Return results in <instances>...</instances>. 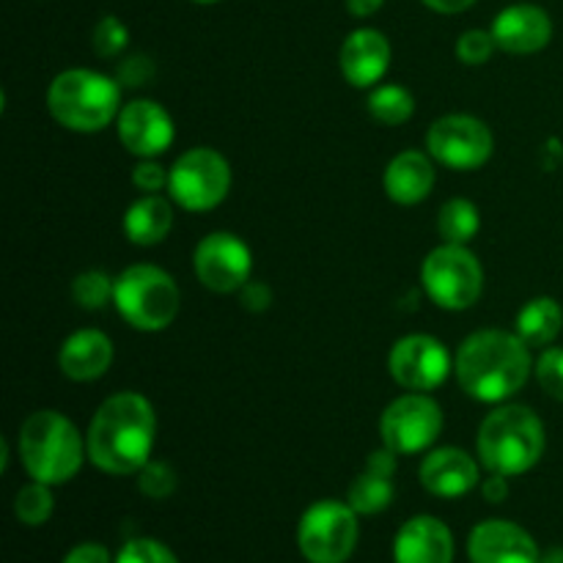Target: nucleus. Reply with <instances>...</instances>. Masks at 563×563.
Here are the masks:
<instances>
[{"label": "nucleus", "instance_id": "obj_1", "mask_svg": "<svg viewBox=\"0 0 563 563\" xmlns=\"http://www.w3.org/2000/svg\"><path fill=\"white\" fill-rule=\"evenodd\" d=\"M157 416L152 401L135 390L108 396L93 412L86 445L93 467L110 476H137L152 460Z\"/></svg>", "mask_w": 563, "mask_h": 563}, {"label": "nucleus", "instance_id": "obj_2", "mask_svg": "<svg viewBox=\"0 0 563 563\" xmlns=\"http://www.w3.org/2000/svg\"><path fill=\"white\" fill-rule=\"evenodd\" d=\"M462 390L484 405H500L526 388L533 372L531 346L506 330H476L462 341L454 361Z\"/></svg>", "mask_w": 563, "mask_h": 563}, {"label": "nucleus", "instance_id": "obj_3", "mask_svg": "<svg viewBox=\"0 0 563 563\" xmlns=\"http://www.w3.org/2000/svg\"><path fill=\"white\" fill-rule=\"evenodd\" d=\"M16 451L27 476L49 487L71 482L88 456L86 438L58 410L31 412L20 427Z\"/></svg>", "mask_w": 563, "mask_h": 563}, {"label": "nucleus", "instance_id": "obj_4", "mask_svg": "<svg viewBox=\"0 0 563 563\" xmlns=\"http://www.w3.org/2000/svg\"><path fill=\"white\" fill-rule=\"evenodd\" d=\"M548 445L544 423L531 407L504 405L478 427L476 454L484 471L515 478L539 465Z\"/></svg>", "mask_w": 563, "mask_h": 563}, {"label": "nucleus", "instance_id": "obj_5", "mask_svg": "<svg viewBox=\"0 0 563 563\" xmlns=\"http://www.w3.org/2000/svg\"><path fill=\"white\" fill-rule=\"evenodd\" d=\"M49 115L64 130L102 132L121 113V86L93 69H66L47 88Z\"/></svg>", "mask_w": 563, "mask_h": 563}, {"label": "nucleus", "instance_id": "obj_6", "mask_svg": "<svg viewBox=\"0 0 563 563\" xmlns=\"http://www.w3.org/2000/svg\"><path fill=\"white\" fill-rule=\"evenodd\" d=\"M179 286L154 264H132L115 278L113 306L130 328L141 333H159L170 328L179 313Z\"/></svg>", "mask_w": 563, "mask_h": 563}, {"label": "nucleus", "instance_id": "obj_7", "mask_svg": "<svg viewBox=\"0 0 563 563\" xmlns=\"http://www.w3.org/2000/svg\"><path fill=\"white\" fill-rule=\"evenodd\" d=\"M421 280L434 306L445 311H467L484 291V267L467 245L445 242L423 258Z\"/></svg>", "mask_w": 563, "mask_h": 563}, {"label": "nucleus", "instance_id": "obj_8", "mask_svg": "<svg viewBox=\"0 0 563 563\" xmlns=\"http://www.w3.org/2000/svg\"><path fill=\"white\" fill-rule=\"evenodd\" d=\"M357 511L344 500H317L297 526V548L308 563H346L357 548Z\"/></svg>", "mask_w": 563, "mask_h": 563}, {"label": "nucleus", "instance_id": "obj_9", "mask_svg": "<svg viewBox=\"0 0 563 563\" xmlns=\"http://www.w3.org/2000/svg\"><path fill=\"white\" fill-rule=\"evenodd\" d=\"M231 190V165L209 146L187 148L168 168V198L187 212L220 207Z\"/></svg>", "mask_w": 563, "mask_h": 563}, {"label": "nucleus", "instance_id": "obj_10", "mask_svg": "<svg viewBox=\"0 0 563 563\" xmlns=\"http://www.w3.org/2000/svg\"><path fill=\"white\" fill-rule=\"evenodd\" d=\"M443 423V410L438 401L429 394L410 390L385 407L379 418V434L385 449L399 456H412L438 443Z\"/></svg>", "mask_w": 563, "mask_h": 563}, {"label": "nucleus", "instance_id": "obj_11", "mask_svg": "<svg viewBox=\"0 0 563 563\" xmlns=\"http://www.w3.org/2000/svg\"><path fill=\"white\" fill-rule=\"evenodd\" d=\"M432 159L451 170H476L489 163L495 137L482 119L467 113H449L434 121L427 132Z\"/></svg>", "mask_w": 563, "mask_h": 563}, {"label": "nucleus", "instance_id": "obj_12", "mask_svg": "<svg viewBox=\"0 0 563 563\" xmlns=\"http://www.w3.org/2000/svg\"><path fill=\"white\" fill-rule=\"evenodd\" d=\"M192 269L209 291L234 295L251 280V247L231 231H212L192 251Z\"/></svg>", "mask_w": 563, "mask_h": 563}, {"label": "nucleus", "instance_id": "obj_13", "mask_svg": "<svg viewBox=\"0 0 563 563\" xmlns=\"http://www.w3.org/2000/svg\"><path fill=\"white\" fill-rule=\"evenodd\" d=\"M451 368H454V361L443 341L427 333L405 335L396 341L388 355V372L396 385L405 390H418V394L440 388L449 379Z\"/></svg>", "mask_w": 563, "mask_h": 563}, {"label": "nucleus", "instance_id": "obj_14", "mask_svg": "<svg viewBox=\"0 0 563 563\" xmlns=\"http://www.w3.org/2000/svg\"><path fill=\"white\" fill-rule=\"evenodd\" d=\"M115 124H119L121 146L141 159H154L165 154L176 137L174 119L154 99H132V102H126Z\"/></svg>", "mask_w": 563, "mask_h": 563}, {"label": "nucleus", "instance_id": "obj_15", "mask_svg": "<svg viewBox=\"0 0 563 563\" xmlns=\"http://www.w3.org/2000/svg\"><path fill=\"white\" fill-rule=\"evenodd\" d=\"M471 563H542L537 539L509 520H484L467 537Z\"/></svg>", "mask_w": 563, "mask_h": 563}, {"label": "nucleus", "instance_id": "obj_16", "mask_svg": "<svg viewBox=\"0 0 563 563\" xmlns=\"http://www.w3.org/2000/svg\"><path fill=\"white\" fill-rule=\"evenodd\" d=\"M493 36L498 49L509 55H533L553 38V20L537 3H515L498 11L493 20Z\"/></svg>", "mask_w": 563, "mask_h": 563}, {"label": "nucleus", "instance_id": "obj_17", "mask_svg": "<svg viewBox=\"0 0 563 563\" xmlns=\"http://www.w3.org/2000/svg\"><path fill=\"white\" fill-rule=\"evenodd\" d=\"M421 484L434 498L454 500L473 493L482 484V467L467 451L443 445V449H434L423 456Z\"/></svg>", "mask_w": 563, "mask_h": 563}, {"label": "nucleus", "instance_id": "obj_18", "mask_svg": "<svg viewBox=\"0 0 563 563\" xmlns=\"http://www.w3.org/2000/svg\"><path fill=\"white\" fill-rule=\"evenodd\" d=\"M390 42L377 27H357L341 44V75L355 88H374L390 69Z\"/></svg>", "mask_w": 563, "mask_h": 563}, {"label": "nucleus", "instance_id": "obj_19", "mask_svg": "<svg viewBox=\"0 0 563 563\" xmlns=\"http://www.w3.org/2000/svg\"><path fill=\"white\" fill-rule=\"evenodd\" d=\"M394 563H454V533L432 515L410 517L394 539Z\"/></svg>", "mask_w": 563, "mask_h": 563}, {"label": "nucleus", "instance_id": "obj_20", "mask_svg": "<svg viewBox=\"0 0 563 563\" xmlns=\"http://www.w3.org/2000/svg\"><path fill=\"white\" fill-rule=\"evenodd\" d=\"M113 366V341L102 330H77L60 344L58 368L71 383H93Z\"/></svg>", "mask_w": 563, "mask_h": 563}, {"label": "nucleus", "instance_id": "obj_21", "mask_svg": "<svg viewBox=\"0 0 563 563\" xmlns=\"http://www.w3.org/2000/svg\"><path fill=\"white\" fill-rule=\"evenodd\" d=\"M434 179H438V174H434L432 154L407 148L390 159L383 185L390 201L401 203V207H416V203L427 201L429 192L434 190Z\"/></svg>", "mask_w": 563, "mask_h": 563}, {"label": "nucleus", "instance_id": "obj_22", "mask_svg": "<svg viewBox=\"0 0 563 563\" xmlns=\"http://www.w3.org/2000/svg\"><path fill=\"white\" fill-rule=\"evenodd\" d=\"M174 229V207L170 198H163L159 192L154 196H141L132 201L124 212V234L132 245L152 247L159 245Z\"/></svg>", "mask_w": 563, "mask_h": 563}, {"label": "nucleus", "instance_id": "obj_23", "mask_svg": "<svg viewBox=\"0 0 563 563\" xmlns=\"http://www.w3.org/2000/svg\"><path fill=\"white\" fill-rule=\"evenodd\" d=\"M563 328V311L553 297H533L517 313V335L528 346H550Z\"/></svg>", "mask_w": 563, "mask_h": 563}, {"label": "nucleus", "instance_id": "obj_24", "mask_svg": "<svg viewBox=\"0 0 563 563\" xmlns=\"http://www.w3.org/2000/svg\"><path fill=\"white\" fill-rule=\"evenodd\" d=\"M390 500H394V476L368 465L363 467V473L350 484V493H346V504L361 517L379 515L388 509Z\"/></svg>", "mask_w": 563, "mask_h": 563}, {"label": "nucleus", "instance_id": "obj_25", "mask_svg": "<svg viewBox=\"0 0 563 563\" xmlns=\"http://www.w3.org/2000/svg\"><path fill=\"white\" fill-rule=\"evenodd\" d=\"M366 104L372 119L385 126L405 124V121H410L412 113H416V97H412L405 86H399V82L374 86Z\"/></svg>", "mask_w": 563, "mask_h": 563}, {"label": "nucleus", "instance_id": "obj_26", "mask_svg": "<svg viewBox=\"0 0 563 563\" xmlns=\"http://www.w3.org/2000/svg\"><path fill=\"white\" fill-rule=\"evenodd\" d=\"M478 229H482V214L476 203L467 198H451L440 207L438 231L451 245H467L478 234Z\"/></svg>", "mask_w": 563, "mask_h": 563}, {"label": "nucleus", "instance_id": "obj_27", "mask_svg": "<svg viewBox=\"0 0 563 563\" xmlns=\"http://www.w3.org/2000/svg\"><path fill=\"white\" fill-rule=\"evenodd\" d=\"M55 498L49 484L31 482L14 495V517L27 528H38L53 517Z\"/></svg>", "mask_w": 563, "mask_h": 563}, {"label": "nucleus", "instance_id": "obj_28", "mask_svg": "<svg viewBox=\"0 0 563 563\" xmlns=\"http://www.w3.org/2000/svg\"><path fill=\"white\" fill-rule=\"evenodd\" d=\"M113 286L102 269H86L71 280V300L82 308V311H102L110 300H113Z\"/></svg>", "mask_w": 563, "mask_h": 563}, {"label": "nucleus", "instance_id": "obj_29", "mask_svg": "<svg viewBox=\"0 0 563 563\" xmlns=\"http://www.w3.org/2000/svg\"><path fill=\"white\" fill-rule=\"evenodd\" d=\"M179 487V478L176 471L163 460H148L146 465L137 471V489L141 495H146L148 500H165L176 493Z\"/></svg>", "mask_w": 563, "mask_h": 563}, {"label": "nucleus", "instance_id": "obj_30", "mask_svg": "<svg viewBox=\"0 0 563 563\" xmlns=\"http://www.w3.org/2000/svg\"><path fill=\"white\" fill-rule=\"evenodd\" d=\"M126 44H130V31L119 16L108 14L93 25L91 47L99 58H115V55L124 53Z\"/></svg>", "mask_w": 563, "mask_h": 563}, {"label": "nucleus", "instance_id": "obj_31", "mask_svg": "<svg viewBox=\"0 0 563 563\" xmlns=\"http://www.w3.org/2000/svg\"><path fill=\"white\" fill-rule=\"evenodd\" d=\"M495 49H498V44H495L493 31L471 27V31H465L460 38H456L454 53L465 66H482L493 58Z\"/></svg>", "mask_w": 563, "mask_h": 563}, {"label": "nucleus", "instance_id": "obj_32", "mask_svg": "<svg viewBox=\"0 0 563 563\" xmlns=\"http://www.w3.org/2000/svg\"><path fill=\"white\" fill-rule=\"evenodd\" d=\"M115 563H179V559L157 539H130L115 555Z\"/></svg>", "mask_w": 563, "mask_h": 563}, {"label": "nucleus", "instance_id": "obj_33", "mask_svg": "<svg viewBox=\"0 0 563 563\" xmlns=\"http://www.w3.org/2000/svg\"><path fill=\"white\" fill-rule=\"evenodd\" d=\"M533 372H537V379L539 385H542L544 394L553 396L555 401H563V350L561 346H550V350H544L542 355H539Z\"/></svg>", "mask_w": 563, "mask_h": 563}, {"label": "nucleus", "instance_id": "obj_34", "mask_svg": "<svg viewBox=\"0 0 563 563\" xmlns=\"http://www.w3.org/2000/svg\"><path fill=\"white\" fill-rule=\"evenodd\" d=\"M132 185L143 192V196H154V192L168 190V170L154 159H141L132 170Z\"/></svg>", "mask_w": 563, "mask_h": 563}, {"label": "nucleus", "instance_id": "obj_35", "mask_svg": "<svg viewBox=\"0 0 563 563\" xmlns=\"http://www.w3.org/2000/svg\"><path fill=\"white\" fill-rule=\"evenodd\" d=\"M240 306L251 313H262L273 306V289L262 280H247L240 289Z\"/></svg>", "mask_w": 563, "mask_h": 563}, {"label": "nucleus", "instance_id": "obj_36", "mask_svg": "<svg viewBox=\"0 0 563 563\" xmlns=\"http://www.w3.org/2000/svg\"><path fill=\"white\" fill-rule=\"evenodd\" d=\"M60 563H115V559H110V550L104 544L82 542L75 544Z\"/></svg>", "mask_w": 563, "mask_h": 563}, {"label": "nucleus", "instance_id": "obj_37", "mask_svg": "<svg viewBox=\"0 0 563 563\" xmlns=\"http://www.w3.org/2000/svg\"><path fill=\"white\" fill-rule=\"evenodd\" d=\"M148 75H152V66H148V60L143 58V55H135V58H130L126 64H121V80H124L126 86H143Z\"/></svg>", "mask_w": 563, "mask_h": 563}, {"label": "nucleus", "instance_id": "obj_38", "mask_svg": "<svg viewBox=\"0 0 563 563\" xmlns=\"http://www.w3.org/2000/svg\"><path fill=\"white\" fill-rule=\"evenodd\" d=\"M482 495L489 504H504L509 498V478L498 476V473H489V478L482 482Z\"/></svg>", "mask_w": 563, "mask_h": 563}, {"label": "nucleus", "instance_id": "obj_39", "mask_svg": "<svg viewBox=\"0 0 563 563\" xmlns=\"http://www.w3.org/2000/svg\"><path fill=\"white\" fill-rule=\"evenodd\" d=\"M423 3L432 11H438V14H462V11L471 9L476 0H423Z\"/></svg>", "mask_w": 563, "mask_h": 563}, {"label": "nucleus", "instance_id": "obj_40", "mask_svg": "<svg viewBox=\"0 0 563 563\" xmlns=\"http://www.w3.org/2000/svg\"><path fill=\"white\" fill-rule=\"evenodd\" d=\"M385 5V0H346V11L357 20H366V16L377 14L379 9Z\"/></svg>", "mask_w": 563, "mask_h": 563}, {"label": "nucleus", "instance_id": "obj_41", "mask_svg": "<svg viewBox=\"0 0 563 563\" xmlns=\"http://www.w3.org/2000/svg\"><path fill=\"white\" fill-rule=\"evenodd\" d=\"M542 563H563V548H550L542 553Z\"/></svg>", "mask_w": 563, "mask_h": 563}, {"label": "nucleus", "instance_id": "obj_42", "mask_svg": "<svg viewBox=\"0 0 563 563\" xmlns=\"http://www.w3.org/2000/svg\"><path fill=\"white\" fill-rule=\"evenodd\" d=\"M192 3H201V5H209V3H218V0H192Z\"/></svg>", "mask_w": 563, "mask_h": 563}]
</instances>
